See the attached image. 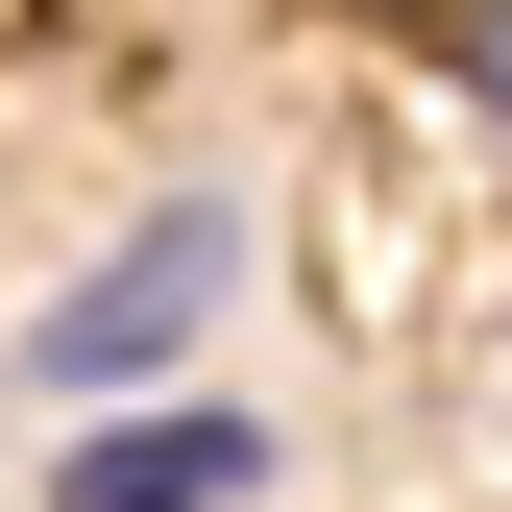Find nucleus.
Listing matches in <instances>:
<instances>
[{"label":"nucleus","mask_w":512,"mask_h":512,"mask_svg":"<svg viewBox=\"0 0 512 512\" xmlns=\"http://www.w3.org/2000/svg\"><path fill=\"white\" fill-rule=\"evenodd\" d=\"M220 293H244V196H147V220H122L98 269H74V293L25 317V391H74V415H122V391H147V366L196 342Z\"/></svg>","instance_id":"1"},{"label":"nucleus","mask_w":512,"mask_h":512,"mask_svg":"<svg viewBox=\"0 0 512 512\" xmlns=\"http://www.w3.org/2000/svg\"><path fill=\"white\" fill-rule=\"evenodd\" d=\"M269 488V415L244 391H122L74 464H49V512H244Z\"/></svg>","instance_id":"2"},{"label":"nucleus","mask_w":512,"mask_h":512,"mask_svg":"<svg viewBox=\"0 0 512 512\" xmlns=\"http://www.w3.org/2000/svg\"><path fill=\"white\" fill-rule=\"evenodd\" d=\"M439 74H464V122H488V171H512V0H464V25H439Z\"/></svg>","instance_id":"3"},{"label":"nucleus","mask_w":512,"mask_h":512,"mask_svg":"<svg viewBox=\"0 0 512 512\" xmlns=\"http://www.w3.org/2000/svg\"><path fill=\"white\" fill-rule=\"evenodd\" d=\"M366 25H464V0H366Z\"/></svg>","instance_id":"4"}]
</instances>
